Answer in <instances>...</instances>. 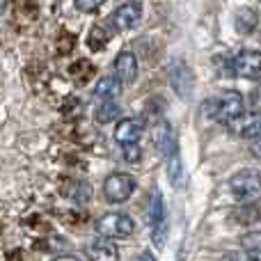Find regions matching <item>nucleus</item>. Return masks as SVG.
Here are the masks:
<instances>
[{
    "label": "nucleus",
    "mask_w": 261,
    "mask_h": 261,
    "mask_svg": "<svg viewBox=\"0 0 261 261\" xmlns=\"http://www.w3.org/2000/svg\"><path fill=\"white\" fill-rule=\"evenodd\" d=\"M243 110V94L236 90H222L218 94L208 96L202 103V115L206 119H213V122L220 124H229L234 117H239Z\"/></svg>",
    "instance_id": "obj_1"
},
{
    "label": "nucleus",
    "mask_w": 261,
    "mask_h": 261,
    "mask_svg": "<svg viewBox=\"0 0 261 261\" xmlns=\"http://www.w3.org/2000/svg\"><path fill=\"white\" fill-rule=\"evenodd\" d=\"M96 234L101 236V239H108V241H117V239H130L135 231V222L133 218L128 216V213H106V216H101L99 220H96L94 225Z\"/></svg>",
    "instance_id": "obj_2"
},
{
    "label": "nucleus",
    "mask_w": 261,
    "mask_h": 261,
    "mask_svg": "<svg viewBox=\"0 0 261 261\" xmlns=\"http://www.w3.org/2000/svg\"><path fill=\"white\" fill-rule=\"evenodd\" d=\"M229 73L245 81H261V50L243 48L229 60Z\"/></svg>",
    "instance_id": "obj_3"
},
{
    "label": "nucleus",
    "mask_w": 261,
    "mask_h": 261,
    "mask_svg": "<svg viewBox=\"0 0 261 261\" xmlns=\"http://www.w3.org/2000/svg\"><path fill=\"white\" fill-rule=\"evenodd\" d=\"M135 190V179L126 172H115L103 181V197L110 204H124Z\"/></svg>",
    "instance_id": "obj_4"
},
{
    "label": "nucleus",
    "mask_w": 261,
    "mask_h": 261,
    "mask_svg": "<svg viewBox=\"0 0 261 261\" xmlns=\"http://www.w3.org/2000/svg\"><path fill=\"white\" fill-rule=\"evenodd\" d=\"M229 190L239 202L252 199L261 193V174L257 170H241L229 179Z\"/></svg>",
    "instance_id": "obj_5"
},
{
    "label": "nucleus",
    "mask_w": 261,
    "mask_h": 261,
    "mask_svg": "<svg viewBox=\"0 0 261 261\" xmlns=\"http://www.w3.org/2000/svg\"><path fill=\"white\" fill-rule=\"evenodd\" d=\"M231 135L243 140H257L261 138V113L259 110H250V113H241L227 124Z\"/></svg>",
    "instance_id": "obj_6"
},
{
    "label": "nucleus",
    "mask_w": 261,
    "mask_h": 261,
    "mask_svg": "<svg viewBox=\"0 0 261 261\" xmlns=\"http://www.w3.org/2000/svg\"><path fill=\"white\" fill-rule=\"evenodd\" d=\"M140 18H142V7L138 3H124L110 14V25L117 32H126L138 25Z\"/></svg>",
    "instance_id": "obj_7"
},
{
    "label": "nucleus",
    "mask_w": 261,
    "mask_h": 261,
    "mask_svg": "<svg viewBox=\"0 0 261 261\" xmlns=\"http://www.w3.org/2000/svg\"><path fill=\"white\" fill-rule=\"evenodd\" d=\"M142 130H144L142 119H135V117L122 119L115 126V140H117V144H122V149L130 147V144H138V140L142 138Z\"/></svg>",
    "instance_id": "obj_8"
},
{
    "label": "nucleus",
    "mask_w": 261,
    "mask_h": 261,
    "mask_svg": "<svg viewBox=\"0 0 261 261\" xmlns=\"http://www.w3.org/2000/svg\"><path fill=\"white\" fill-rule=\"evenodd\" d=\"M170 81H172V87H174L176 94H179L181 99H188L190 90H193V73H190V69L186 67L184 62H172Z\"/></svg>",
    "instance_id": "obj_9"
},
{
    "label": "nucleus",
    "mask_w": 261,
    "mask_h": 261,
    "mask_svg": "<svg viewBox=\"0 0 261 261\" xmlns=\"http://www.w3.org/2000/svg\"><path fill=\"white\" fill-rule=\"evenodd\" d=\"M87 259L90 261H119V250L113 241L108 239H94L87 245Z\"/></svg>",
    "instance_id": "obj_10"
},
{
    "label": "nucleus",
    "mask_w": 261,
    "mask_h": 261,
    "mask_svg": "<svg viewBox=\"0 0 261 261\" xmlns=\"http://www.w3.org/2000/svg\"><path fill=\"white\" fill-rule=\"evenodd\" d=\"M153 140H156V147L161 149V153L165 158H172L174 153H179V147H176V135L172 126L167 122H158L156 130H153Z\"/></svg>",
    "instance_id": "obj_11"
},
{
    "label": "nucleus",
    "mask_w": 261,
    "mask_h": 261,
    "mask_svg": "<svg viewBox=\"0 0 261 261\" xmlns=\"http://www.w3.org/2000/svg\"><path fill=\"white\" fill-rule=\"evenodd\" d=\"M115 73H117V78L124 85L133 83L135 78H138V58H135L130 50H122V53L115 58Z\"/></svg>",
    "instance_id": "obj_12"
},
{
    "label": "nucleus",
    "mask_w": 261,
    "mask_h": 261,
    "mask_svg": "<svg viewBox=\"0 0 261 261\" xmlns=\"http://www.w3.org/2000/svg\"><path fill=\"white\" fill-rule=\"evenodd\" d=\"M122 85L124 83L119 81L117 76H103L94 87V96L103 101H115L119 94H122Z\"/></svg>",
    "instance_id": "obj_13"
},
{
    "label": "nucleus",
    "mask_w": 261,
    "mask_h": 261,
    "mask_svg": "<svg viewBox=\"0 0 261 261\" xmlns=\"http://www.w3.org/2000/svg\"><path fill=\"white\" fill-rule=\"evenodd\" d=\"M257 23H259V16H257V12H254L252 7H241V9H236V14H234V25H236V30H239L241 35H250V32H254Z\"/></svg>",
    "instance_id": "obj_14"
},
{
    "label": "nucleus",
    "mask_w": 261,
    "mask_h": 261,
    "mask_svg": "<svg viewBox=\"0 0 261 261\" xmlns=\"http://www.w3.org/2000/svg\"><path fill=\"white\" fill-rule=\"evenodd\" d=\"M119 117H122V108H119L115 101H103L94 113V122L99 124V126H106V124H110V122H117Z\"/></svg>",
    "instance_id": "obj_15"
},
{
    "label": "nucleus",
    "mask_w": 261,
    "mask_h": 261,
    "mask_svg": "<svg viewBox=\"0 0 261 261\" xmlns=\"http://www.w3.org/2000/svg\"><path fill=\"white\" fill-rule=\"evenodd\" d=\"M149 225L153 229L165 225V204H163V195L158 190H153L151 199H149Z\"/></svg>",
    "instance_id": "obj_16"
},
{
    "label": "nucleus",
    "mask_w": 261,
    "mask_h": 261,
    "mask_svg": "<svg viewBox=\"0 0 261 261\" xmlns=\"http://www.w3.org/2000/svg\"><path fill=\"white\" fill-rule=\"evenodd\" d=\"M67 197L71 199V202L76 204H87L92 199V186L85 184V181H71V184L67 186Z\"/></svg>",
    "instance_id": "obj_17"
},
{
    "label": "nucleus",
    "mask_w": 261,
    "mask_h": 261,
    "mask_svg": "<svg viewBox=\"0 0 261 261\" xmlns=\"http://www.w3.org/2000/svg\"><path fill=\"white\" fill-rule=\"evenodd\" d=\"M110 41V32H106V28L94 25L90 30V37H87V44H90L92 50H101L106 44Z\"/></svg>",
    "instance_id": "obj_18"
},
{
    "label": "nucleus",
    "mask_w": 261,
    "mask_h": 261,
    "mask_svg": "<svg viewBox=\"0 0 261 261\" xmlns=\"http://www.w3.org/2000/svg\"><path fill=\"white\" fill-rule=\"evenodd\" d=\"M243 252H261V231H250L241 239Z\"/></svg>",
    "instance_id": "obj_19"
},
{
    "label": "nucleus",
    "mask_w": 261,
    "mask_h": 261,
    "mask_svg": "<svg viewBox=\"0 0 261 261\" xmlns=\"http://www.w3.org/2000/svg\"><path fill=\"white\" fill-rule=\"evenodd\" d=\"M124 161L130 163V165H138L140 161H142V149H140V144H130V147H124Z\"/></svg>",
    "instance_id": "obj_20"
},
{
    "label": "nucleus",
    "mask_w": 261,
    "mask_h": 261,
    "mask_svg": "<svg viewBox=\"0 0 261 261\" xmlns=\"http://www.w3.org/2000/svg\"><path fill=\"white\" fill-rule=\"evenodd\" d=\"M76 3V9L78 12H96L106 0H73Z\"/></svg>",
    "instance_id": "obj_21"
},
{
    "label": "nucleus",
    "mask_w": 261,
    "mask_h": 261,
    "mask_svg": "<svg viewBox=\"0 0 261 261\" xmlns=\"http://www.w3.org/2000/svg\"><path fill=\"white\" fill-rule=\"evenodd\" d=\"M229 261H261V252H243L239 257H231Z\"/></svg>",
    "instance_id": "obj_22"
},
{
    "label": "nucleus",
    "mask_w": 261,
    "mask_h": 261,
    "mask_svg": "<svg viewBox=\"0 0 261 261\" xmlns=\"http://www.w3.org/2000/svg\"><path fill=\"white\" fill-rule=\"evenodd\" d=\"M250 151H252L254 158H261V138L252 140V144H250Z\"/></svg>",
    "instance_id": "obj_23"
},
{
    "label": "nucleus",
    "mask_w": 261,
    "mask_h": 261,
    "mask_svg": "<svg viewBox=\"0 0 261 261\" xmlns=\"http://www.w3.org/2000/svg\"><path fill=\"white\" fill-rule=\"evenodd\" d=\"M135 261H156V257H153L151 252H142V254H140V257L135 259Z\"/></svg>",
    "instance_id": "obj_24"
},
{
    "label": "nucleus",
    "mask_w": 261,
    "mask_h": 261,
    "mask_svg": "<svg viewBox=\"0 0 261 261\" xmlns=\"http://www.w3.org/2000/svg\"><path fill=\"white\" fill-rule=\"evenodd\" d=\"M53 261H81V259L73 257V254H62V257H55Z\"/></svg>",
    "instance_id": "obj_25"
},
{
    "label": "nucleus",
    "mask_w": 261,
    "mask_h": 261,
    "mask_svg": "<svg viewBox=\"0 0 261 261\" xmlns=\"http://www.w3.org/2000/svg\"><path fill=\"white\" fill-rule=\"evenodd\" d=\"M9 7V0H0V14H5Z\"/></svg>",
    "instance_id": "obj_26"
},
{
    "label": "nucleus",
    "mask_w": 261,
    "mask_h": 261,
    "mask_svg": "<svg viewBox=\"0 0 261 261\" xmlns=\"http://www.w3.org/2000/svg\"><path fill=\"white\" fill-rule=\"evenodd\" d=\"M128 3H135V0H128Z\"/></svg>",
    "instance_id": "obj_27"
}]
</instances>
